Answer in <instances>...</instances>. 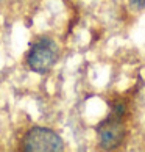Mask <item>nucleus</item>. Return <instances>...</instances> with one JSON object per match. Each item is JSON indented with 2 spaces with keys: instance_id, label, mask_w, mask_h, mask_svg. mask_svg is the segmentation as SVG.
<instances>
[{
  "instance_id": "obj_1",
  "label": "nucleus",
  "mask_w": 145,
  "mask_h": 152,
  "mask_svg": "<svg viewBox=\"0 0 145 152\" xmlns=\"http://www.w3.org/2000/svg\"><path fill=\"white\" fill-rule=\"evenodd\" d=\"M125 116H126V105L125 102L115 100L111 107V113L97 126V135L100 148L105 151L117 149L123 143L126 129H125Z\"/></svg>"
},
{
  "instance_id": "obj_2",
  "label": "nucleus",
  "mask_w": 145,
  "mask_h": 152,
  "mask_svg": "<svg viewBox=\"0 0 145 152\" xmlns=\"http://www.w3.org/2000/svg\"><path fill=\"white\" fill-rule=\"evenodd\" d=\"M59 57V49L52 38L42 36L31 44L27 53V64L36 74H47Z\"/></svg>"
},
{
  "instance_id": "obj_3",
  "label": "nucleus",
  "mask_w": 145,
  "mask_h": 152,
  "mask_svg": "<svg viewBox=\"0 0 145 152\" xmlns=\"http://www.w3.org/2000/svg\"><path fill=\"white\" fill-rule=\"evenodd\" d=\"M22 149L27 152H61L64 151V141L52 129L33 127L25 135Z\"/></svg>"
},
{
  "instance_id": "obj_4",
  "label": "nucleus",
  "mask_w": 145,
  "mask_h": 152,
  "mask_svg": "<svg viewBox=\"0 0 145 152\" xmlns=\"http://www.w3.org/2000/svg\"><path fill=\"white\" fill-rule=\"evenodd\" d=\"M131 8L134 10H144L145 8V0H130Z\"/></svg>"
},
{
  "instance_id": "obj_5",
  "label": "nucleus",
  "mask_w": 145,
  "mask_h": 152,
  "mask_svg": "<svg viewBox=\"0 0 145 152\" xmlns=\"http://www.w3.org/2000/svg\"><path fill=\"white\" fill-rule=\"evenodd\" d=\"M0 2H2V0H0Z\"/></svg>"
}]
</instances>
